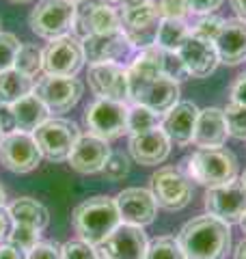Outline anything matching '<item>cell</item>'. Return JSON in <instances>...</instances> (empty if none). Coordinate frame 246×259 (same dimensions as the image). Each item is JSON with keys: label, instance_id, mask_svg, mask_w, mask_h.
Segmentation results:
<instances>
[{"label": "cell", "instance_id": "6da1fadb", "mask_svg": "<svg viewBox=\"0 0 246 259\" xmlns=\"http://www.w3.org/2000/svg\"><path fill=\"white\" fill-rule=\"evenodd\" d=\"M126 71L132 104L164 115L179 102V82L162 71V48L151 46L141 50Z\"/></svg>", "mask_w": 246, "mask_h": 259}, {"label": "cell", "instance_id": "7a4b0ae2", "mask_svg": "<svg viewBox=\"0 0 246 259\" xmlns=\"http://www.w3.org/2000/svg\"><path fill=\"white\" fill-rule=\"evenodd\" d=\"M231 225L205 214L188 221L177 236L186 259H225L231 248Z\"/></svg>", "mask_w": 246, "mask_h": 259}, {"label": "cell", "instance_id": "3957f363", "mask_svg": "<svg viewBox=\"0 0 246 259\" xmlns=\"http://www.w3.org/2000/svg\"><path fill=\"white\" fill-rule=\"evenodd\" d=\"M71 225L82 242L100 246L121 225V216L114 199L97 194V197H91L76 205L71 214Z\"/></svg>", "mask_w": 246, "mask_h": 259}, {"label": "cell", "instance_id": "277c9868", "mask_svg": "<svg viewBox=\"0 0 246 259\" xmlns=\"http://www.w3.org/2000/svg\"><path fill=\"white\" fill-rule=\"evenodd\" d=\"M188 177L208 188L229 184L237 180V158L225 147L196 149L188 158Z\"/></svg>", "mask_w": 246, "mask_h": 259}, {"label": "cell", "instance_id": "5b68a950", "mask_svg": "<svg viewBox=\"0 0 246 259\" xmlns=\"http://www.w3.org/2000/svg\"><path fill=\"white\" fill-rule=\"evenodd\" d=\"M76 20V0H41L30 11L28 24L41 39L52 41L56 37L69 35Z\"/></svg>", "mask_w": 246, "mask_h": 259}, {"label": "cell", "instance_id": "8992f818", "mask_svg": "<svg viewBox=\"0 0 246 259\" xmlns=\"http://www.w3.org/2000/svg\"><path fill=\"white\" fill-rule=\"evenodd\" d=\"M119 15H121V32L128 37V41L136 50H145V48L155 46V37H158L162 18L153 0L123 7Z\"/></svg>", "mask_w": 246, "mask_h": 259}, {"label": "cell", "instance_id": "52a82bcc", "mask_svg": "<svg viewBox=\"0 0 246 259\" xmlns=\"http://www.w3.org/2000/svg\"><path fill=\"white\" fill-rule=\"evenodd\" d=\"M80 136L82 134L78 123H73L69 119H56V117H50L44 125H39L32 132V139H35L37 147L41 151V158L50 162L67 160Z\"/></svg>", "mask_w": 246, "mask_h": 259}, {"label": "cell", "instance_id": "ba28073f", "mask_svg": "<svg viewBox=\"0 0 246 259\" xmlns=\"http://www.w3.org/2000/svg\"><path fill=\"white\" fill-rule=\"evenodd\" d=\"M128 106L123 102L97 97L85 110V125L89 134L102 141H114L128 132Z\"/></svg>", "mask_w": 246, "mask_h": 259}, {"label": "cell", "instance_id": "9c48e42d", "mask_svg": "<svg viewBox=\"0 0 246 259\" xmlns=\"http://www.w3.org/2000/svg\"><path fill=\"white\" fill-rule=\"evenodd\" d=\"M32 93L46 104L50 115H61V112H69L80 102L82 93H85V84L76 76L41 74L35 80Z\"/></svg>", "mask_w": 246, "mask_h": 259}, {"label": "cell", "instance_id": "30bf717a", "mask_svg": "<svg viewBox=\"0 0 246 259\" xmlns=\"http://www.w3.org/2000/svg\"><path fill=\"white\" fill-rule=\"evenodd\" d=\"M151 194L158 207L179 212L192 201L190 177L175 166H162L151 175Z\"/></svg>", "mask_w": 246, "mask_h": 259}, {"label": "cell", "instance_id": "8fae6325", "mask_svg": "<svg viewBox=\"0 0 246 259\" xmlns=\"http://www.w3.org/2000/svg\"><path fill=\"white\" fill-rule=\"evenodd\" d=\"M71 30L78 39L121 30V15L106 0H76V20Z\"/></svg>", "mask_w": 246, "mask_h": 259}, {"label": "cell", "instance_id": "7c38bea8", "mask_svg": "<svg viewBox=\"0 0 246 259\" xmlns=\"http://www.w3.org/2000/svg\"><path fill=\"white\" fill-rule=\"evenodd\" d=\"M205 209L210 216L227 225H235L246 214V186L242 180H233L223 186H214L205 192Z\"/></svg>", "mask_w": 246, "mask_h": 259}, {"label": "cell", "instance_id": "4fadbf2b", "mask_svg": "<svg viewBox=\"0 0 246 259\" xmlns=\"http://www.w3.org/2000/svg\"><path fill=\"white\" fill-rule=\"evenodd\" d=\"M85 65V50L76 35L52 39L44 50V74L48 76H76Z\"/></svg>", "mask_w": 246, "mask_h": 259}, {"label": "cell", "instance_id": "5bb4252c", "mask_svg": "<svg viewBox=\"0 0 246 259\" xmlns=\"http://www.w3.org/2000/svg\"><path fill=\"white\" fill-rule=\"evenodd\" d=\"M41 162V151L32 134L13 132L0 141V164L11 173H32Z\"/></svg>", "mask_w": 246, "mask_h": 259}, {"label": "cell", "instance_id": "9a60e30c", "mask_svg": "<svg viewBox=\"0 0 246 259\" xmlns=\"http://www.w3.org/2000/svg\"><path fill=\"white\" fill-rule=\"evenodd\" d=\"M97 248L100 259H145L149 240L143 227L121 223Z\"/></svg>", "mask_w": 246, "mask_h": 259}, {"label": "cell", "instance_id": "2e32d148", "mask_svg": "<svg viewBox=\"0 0 246 259\" xmlns=\"http://www.w3.org/2000/svg\"><path fill=\"white\" fill-rule=\"evenodd\" d=\"M89 87L97 97L114 102H130L128 71L121 63H95L89 65Z\"/></svg>", "mask_w": 246, "mask_h": 259}, {"label": "cell", "instance_id": "e0dca14e", "mask_svg": "<svg viewBox=\"0 0 246 259\" xmlns=\"http://www.w3.org/2000/svg\"><path fill=\"white\" fill-rule=\"evenodd\" d=\"M121 223L134 225V227H147L155 221L158 214V203H155L151 190L147 188H126L114 197Z\"/></svg>", "mask_w": 246, "mask_h": 259}, {"label": "cell", "instance_id": "ac0fdd59", "mask_svg": "<svg viewBox=\"0 0 246 259\" xmlns=\"http://www.w3.org/2000/svg\"><path fill=\"white\" fill-rule=\"evenodd\" d=\"M80 41H82V50H85V61H89V65L121 63L123 59H128L134 48L121 30L102 32V35H89L85 39H80Z\"/></svg>", "mask_w": 246, "mask_h": 259}, {"label": "cell", "instance_id": "d6986e66", "mask_svg": "<svg viewBox=\"0 0 246 259\" xmlns=\"http://www.w3.org/2000/svg\"><path fill=\"white\" fill-rule=\"evenodd\" d=\"M177 54L184 63L188 76H192V78H208L210 74H214V69L220 63L214 41L201 39V37L192 35V32L186 37V41L179 46Z\"/></svg>", "mask_w": 246, "mask_h": 259}, {"label": "cell", "instance_id": "ffe728a7", "mask_svg": "<svg viewBox=\"0 0 246 259\" xmlns=\"http://www.w3.org/2000/svg\"><path fill=\"white\" fill-rule=\"evenodd\" d=\"M110 153L112 151L108 147V141H102L93 134H85V136H80L76 147L71 149L67 162L73 171H78V173H85V175L102 173Z\"/></svg>", "mask_w": 246, "mask_h": 259}, {"label": "cell", "instance_id": "44dd1931", "mask_svg": "<svg viewBox=\"0 0 246 259\" xmlns=\"http://www.w3.org/2000/svg\"><path fill=\"white\" fill-rule=\"evenodd\" d=\"M130 156L143 166H158L171 153V141L162 127L130 136Z\"/></svg>", "mask_w": 246, "mask_h": 259}, {"label": "cell", "instance_id": "7402d4cb", "mask_svg": "<svg viewBox=\"0 0 246 259\" xmlns=\"http://www.w3.org/2000/svg\"><path fill=\"white\" fill-rule=\"evenodd\" d=\"M196 117H199V108L192 102H177L169 112H164L160 127L164 130L171 143L186 147L188 143H192Z\"/></svg>", "mask_w": 246, "mask_h": 259}, {"label": "cell", "instance_id": "603a6c76", "mask_svg": "<svg viewBox=\"0 0 246 259\" xmlns=\"http://www.w3.org/2000/svg\"><path fill=\"white\" fill-rule=\"evenodd\" d=\"M220 63L237 65L246 61V22L225 20L214 39Z\"/></svg>", "mask_w": 246, "mask_h": 259}, {"label": "cell", "instance_id": "cb8c5ba5", "mask_svg": "<svg viewBox=\"0 0 246 259\" xmlns=\"http://www.w3.org/2000/svg\"><path fill=\"white\" fill-rule=\"evenodd\" d=\"M227 123H225V115L223 108L216 106H208L199 110L196 117V127H194V136L192 143L199 149H212V147H223L227 141Z\"/></svg>", "mask_w": 246, "mask_h": 259}, {"label": "cell", "instance_id": "d4e9b609", "mask_svg": "<svg viewBox=\"0 0 246 259\" xmlns=\"http://www.w3.org/2000/svg\"><path fill=\"white\" fill-rule=\"evenodd\" d=\"M13 115H15V125L18 132L32 134L39 125H44L50 119V110L46 108V104L39 100L35 93L24 95L20 102L13 104Z\"/></svg>", "mask_w": 246, "mask_h": 259}, {"label": "cell", "instance_id": "484cf974", "mask_svg": "<svg viewBox=\"0 0 246 259\" xmlns=\"http://www.w3.org/2000/svg\"><path fill=\"white\" fill-rule=\"evenodd\" d=\"M9 212L13 216L15 225H28L39 231H44L46 227L50 225V212H48V207L44 203H39L37 199H30V197L15 199L9 205Z\"/></svg>", "mask_w": 246, "mask_h": 259}, {"label": "cell", "instance_id": "4316f807", "mask_svg": "<svg viewBox=\"0 0 246 259\" xmlns=\"http://www.w3.org/2000/svg\"><path fill=\"white\" fill-rule=\"evenodd\" d=\"M32 87H35V78H28L18 69L11 67L7 71H0V104L13 106L24 95L32 93Z\"/></svg>", "mask_w": 246, "mask_h": 259}, {"label": "cell", "instance_id": "83f0119b", "mask_svg": "<svg viewBox=\"0 0 246 259\" xmlns=\"http://www.w3.org/2000/svg\"><path fill=\"white\" fill-rule=\"evenodd\" d=\"M188 35H190V28L186 26L184 20H162L158 37H155V46L167 52H177Z\"/></svg>", "mask_w": 246, "mask_h": 259}, {"label": "cell", "instance_id": "f1b7e54d", "mask_svg": "<svg viewBox=\"0 0 246 259\" xmlns=\"http://www.w3.org/2000/svg\"><path fill=\"white\" fill-rule=\"evenodd\" d=\"M13 69L26 74L28 78H37L44 74V50L35 44H22L15 56Z\"/></svg>", "mask_w": 246, "mask_h": 259}, {"label": "cell", "instance_id": "f546056e", "mask_svg": "<svg viewBox=\"0 0 246 259\" xmlns=\"http://www.w3.org/2000/svg\"><path fill=\"white\" fill-rule=\"evenodd\" d=\"M160 123H162V115L153 112L151 108L132 104L130 110H128V132H130V136L145 134V132H149V130L160 127Z\"/></svg>", "mask_w": 246, "mask_h": 259}, {"label": "cell", "instance_id": "4dcf8cb0", "mask_svg": "<svg viewBox=\"0 0 246 259\" xmlns=\"http://www.w3.org/2000/svg\"><path fill=\"white\" fill-rule=\"evenodd\" d=\"M223 115L227 123V134L237 141H246V106L229 102L223 108Z\"/></svg>", "mask_w": 246, "mask_h": 259}, {"label": "cell", "instance_id": "1f68e13d", "mask_svg": "<svg viewBox=\"0 0 246 259\" xmlns=\"http://www.w3.org/2000/svg\"><path fill=\"white\" fill-rule=\"evenodd\" d=\"M145 259H186V257L175 238L162 236V238H155L149 244Z\"/></svg>", "mask_w": 246, "mask_h": 259}, {"label": "cell", "instance_id": "d6a6232c", "mask_svg": "<svg viewBox=\"0 0 246 259\" xmlns=\"http://www.w3.org/2000/svg\"><path fill=\"white\" fill-rule=\"evenodd\" d=\"M7 242L18 250H22V253H28L37 242H41V231L35 229V227H28V225H13V231Z\"/></svg>", "mask_w": 246, "mask_h": 259}, {"label": "cell", "instance_id": "836d02e7", "mask_svg": "<svg viewBox=\"0 0 246 259\" xmlns=\"http://www.w3.org/2000/svg\"><path fill=\"white\" fill-rule=\"evenodd\" d=\"M102 175L108 182H121L130 175V158L121 151H112L102 168Z\"/></svg>", "mask_w": 246, "mask_h": 259}, {"label": "cell", "instance_id": "e575fe53", "mask_svg": "<svg viewBox=\"0 0 246 259\" xmlns=\"http://www.w3.org/2000/svg\"><path fill=\"white\" fill-rule=\"evenodd\" d=\"M20 46H22L20 39L15 37L13 32L0 30V71H7V69L13 67Z\"/></svg>", "mask_w": 246, "mask_h": 259}, {"label": "cell", "instance_id": "d590c367", "mask_svg": "<svg viewBox=\"0 0 246 259\" xmlns=\"http://www.w3.org/2000/svg\"><path fill=\"white\" fill-rule=\"evenodd\" d=\"M162 20H184L190 13L188 0H153Z\"/></svg>", "mask_w": 246, "mask_h": 259}, {"label": "cell", "instance_id": "8d00e7d4", "mask_svg": "<svg viewBox=\"0 0 246 259\" xmlns=\"http://www.w3.org/2000/svg\"><path fill=\"white\" fill-rule=\"evenodd\" d=\"M61 250H63V259H100L97 248L87 244V242H82V240L65 242L61 246Z\"/></svg>", "mask_w": 246, "mask_h": 259}, {"label": "cell", "instance_id": "74e56055", "mask_svg": "<svg viewBox=\"0 0 246 259\" xmlns=\"http://www.w3.org/2000/svg\"><path fill=\"white\" fill-rule=\"evenodd\" d=\"M162 71H164V76L173 78L175 82H182V80L188 78V71H186L184 63H182V59H179L177 52L162 50Z\"/></svg>", "mask_w": 246, "mask_h": 259}, {"label": "cell", "instance_id": "f35d334b", "mask_svg": "<svg viewBox=\"0 0 246 259\" xmlns=\"http://www.w3.org/2000/svg\"><path fill=\"white\" fill-rule=\"evenodd\" d=\"M223 18H218V15H203V18L194 24V28L190 30L192 35L196 37H201V39H208V41H214L216 35H218V30L220 26H223Z\"/></svg>", "mask_w": 246, "mask_h": 259}, {"label": "cell", "instance_id": "ab89813d", "mask_svg": "<svg viewBox=\"0 0 246 259\" xmlns=\"http://www.w3.org/2000/svg\"><path fill=\"white\" fill-rule=\"evenodd\" d=\"M26 259H63V250L56 242H37L26 253Z\"/></svg>", "mask_w": 246, "mask_h": 259}, {"label": "cell", "instance_id": "60d3db41", "mask_svg": "<svg viewBox=\"0 0 246 259\" xmlns=\"http://www.w3.org/2000/svg\"><path fill=\"white\" fill-rule=\"evenodd\" d=\"M18 132V125H15V115H13V106L9 104H0V134H13Z\"/></svg>", "mask_w": 246, "mask_h": 259}, {"label": "cell", "instance_id": "b9f144b4", "mask_svg": "<svg viewBox=\"0 0 246 259\" xmlns=\"http://www.w3.org/2000/svg\"><path fill=\"white\" fill-rule=\"evenodd\" d=\"M223 5V0H188L190 11L196 15H210L212 11H216Z\"/></svg>", "mask_w": 246, "mask_h": 259}, {"label": "cell", "instance_id": "7bdbcfd3", "mask_svg": "<svg viewBox=\"0 0 246 259\" xmlns=\"http://www.w3.org/2000/svg\"><path fill=\"white\" fill-rule=\"evenodd\" d=\"M13 216H11V212H9V207H0V244L3 242H7L9 240V236H11V231H13Z\"/></svg>", "mask_w": 246, "mask_h": 259}, {"label": "cell", "instance_id": "ee69618b", "mask_svg": "<svg viewBox=\"0 0 246 259\" xmlns=\"http://www.w3.org/2000/svg\"><path fill=\"white\" fill-rule=\"evenodd\" d=\"M231 102L246 106V74H242L233 82V87H231Z\"/></svg>", "mask_w": 246, "mask_h": 259}, {"label": "cell", "instance_id": "f6af8a7d", "mask_svg": "<svg viewBox=\"0 0 246 259\" xmlns=\"http://www.w3.org/2000/svg\"><path fill=\"white\" fill-rule=\"evenodd\" d=\"M0 259H26V255L15 246H11L9 242H3V244H0Z\"/></svg>", "mask_w": 246, "mask_h": 259}, {"label": "cell", "instance_id": "bcb514c9", "mask_svg": "<svg viewBox=\"0 0 246 259\" xmlns=\"http://www.w3.org/2000/svg\"><path fill=\"white\" fill-rule=\"evenodd\" d=\"M229 3H231L233 11H235V15H237V20L246 22V0H229Z\"/></svg>", "mask_w": 246, "mask_h": 259}, {"label": "cell", "instance_id": "7dc6e473", "mask_svg": "<svg viewBox=\"0 0 246 259\" xmlns=\"http://www.w3.org/2000/svg\"><path fill=\"white\" fill-rule=\"evenodd\" d=\"M235 259H246V240H242L235 248Z\"/></svg>", "mask_w": 246, "mask_h": 259}, {"label": "cell", "instance_id": "c3c4849f", "mask_svg": "<svg viewBox=\"0 0 246 259\" xmlns=\"http://www.w3.org/2000/svg\"><path fill=\"white\" fill-rule=\"evenodd\" d=\"M114 3H119L123 7H130V5H138V3H145V0H114Z\"/></svg>", "mask_w": 246, "mask_h": 259}, {"label": "cell", "instance_id": "681fc988", "mask_svg": "<svg viewBox=\"0 0 246 259\" xmlns=\"http://www.w3.org/2000/svg\"><path fill=\"white\" fill-rule=\"evenodd\" d=\"M5 203H7V192H5L3 186H0V207H3Z\"/></svg>", "mask_w": 246, "mask_h": 259}, {"label": "cell", "instance_id": "f907efd6", "mask_svg": "<svg viewBox=\"0 0 246 259\" xmlns=\"http://www.w3.org/2000/svg\"><path fill=\"white\" fill-rule=\"evenodd\" d=\"M240 227H242V231L246 233V214L242 216V221H240Z\"/></svg>", "mask_w": 246, "mask_h": 259}, {"label": "cell", "instance_id": "816d5d0a", "mask_svg": "<svg viewBox=\"0 0 246 259\" xmlns=\"http://www.w3.org/2000/svg\"><path fill=\"white\" fill-rule=\"evenodd\" d=\"M11 3H18V5H26V3H32V0H11Z\"/></svg>", "mask_w": 246, "mask_h": 259}, {"label": "cell", "instance_id": "f5cc1de1", "mask_svg": "<svg viewBox=\"0 0 246 259\" xmlns=\"http://www.w3.org/2000/svg\"><path fill=\"white\" fill-rule=\"evenodd\" d=\"M242 182H244V186H246V171H244V175H242Z\"/></svg>", "mask_w": 246, "mask_h": 259}, {"label": "cell", "instance_id": "db71d44e", "mask_svg": "<svg viewBox=\"0 0 246 259\" xmlns=\"http://www.w3.org/2000/svg\"><path fill=\"white\" fill-rule=\"evenodd\" d=\"M0 30H3V18H0Z\"/></svg>", "mask_w": 246, "mask_h": 259}, {"label": "cell", "instance_id": "11a10c76", "mask_svg": "<svg viewBox=\"0 0 246 259\" xmlns=\"http://www.w3.org/2000/svg\"><path fill=\"white\" fill-rule=\"evenodd\" d=\"M0 141H3V134H0Z\"/></svg>", "mask_w": 246, "mask_h": 259}]
</instances>
